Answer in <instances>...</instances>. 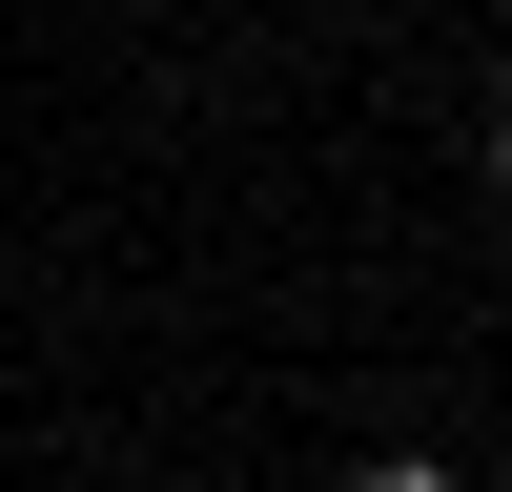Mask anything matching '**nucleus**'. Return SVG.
Here are the masks:
<instances>
[{
	"label": "nucleus",
	"mask_w": 512,
	"mask_h": 492,
	"mask_svg": "<svg viewBox=\"0 0 512 492\" xmlns=\"http://www.w3.org/2000/svg\"><path fill=\"white\" fill-rule=\"evenodd\" d=\"M349 492H451V472H431V451H369V472H349Z\"/></svg>",
	"instance_id": "1"
},
{
	"label": "nucleus",
	"mask_w": 512,
	"mask_h": 492,
	"mask_svg": "<svg viewBox=\"0 0 512 492\" xmlns=\"http://www.w3.org/2000/svg\"><path fill=\"white\" fill-rule=\"evenodd\" d=\"M492 185H512V123H492Z\"/></svg>",
	"instance_id": "2"
}]
</instances>
